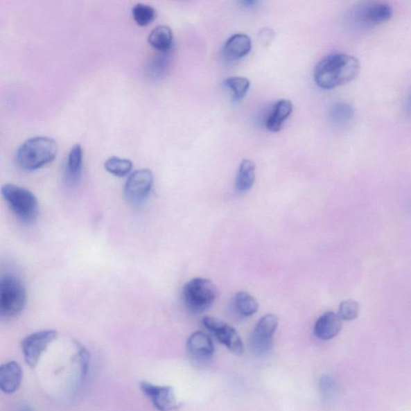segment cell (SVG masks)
<instances>
[{
	"label": "cell",
	"mask_w": 411,
	"mask_h": 411,
	"mask_svg": "<svg viewBox=\"0 0 411 411\" xmlns=\"http://www.w3.org/2000/svg\"><path fill=\"white\" fill-rule=\"evenodd\" d=\"M16 411H33V410L31 408L28 407V405H22V407H20Z\"/></svg>",
	"instance_id": "obj_28"
},
{
	"label": "cell",
	"mask_w": 411,
	"mask_h": 411,
	"mask_svg": "<svg viewBox=\"0 0 411 411\" xmlns=\"http://www.w3.org/2000/svg\"><path fill=\"white\" fill-rule=\"evenodd\" d=\"M83 150L80 144H75L71 148L67 161V177L71 182H77L82 171Z\"/></svg>",
	"instance_id": "obj_21"
},
{
	"label": "cell",
	"mask_w": 411,
	"mask_h": 411,
	"mask_svg": "<svg viewBox=\"0 0 411 411\" xmlns=\"http://www.w3.org/2000/svg\"><path fill=\"white\" fill-rule=\"evenodd\" d=\"M184 301L191 311L202 313L209 308L219 297V291L210 280L195 278L187 282L182 290Z\"/></svg>",
	"instance_id": "obj_6"
},
{
	"label": "cell",
	"mask_w": 411,
	"mask_h": 411,
	"mask_svg": "<svg viewBox=\"0 0 411 411\" xmlns=\"http://www.w3.org/2000/svg\"><path fill=\"white\" fill-rule=\"evenodd\" d=\"M359 304L353 300L344 301L340 304L338 316L342 321H353L358 316Z\"/></svg>",
	"instance_id": "obj_25"
},
{
	"label": "cell",
	"mask_w": 411,
	"mask_h": 411,
	"mask_svg": "<svg viewBox=\"0 0 411 411\" xmlns=\"http://www.w3.org/2000/svg\"><path fill=\"white\" fill-rule=\"evenodd\" d=\"M342 320L338 314L333 312H327L317 319L314 326V333L319 339L329 341L341 332L342 329Z\"/></svg>",
	"instance_id": "obj_12"
},
{
	"label": "cell",
	"mask_w": 411,
	"mask_h": 411,
	"mask_svg": "<svg viewBox=\"0 0 411 411\" xmlns=\"http://www.w3.org/2000/svg\"><path fill=\"white\" fill-rule=\"evenodd\" d=\"M105 168L110 174L118 177H125L133 169V162L130 159H121L119 157H110L105 162Z\"/></svg>",
	"instance_id": "obj_22"
},
{
	"label": "cell",
	"mask_w": 411,
	"mask_h": 411,
	"mask_svg": "<svg viewBox=\"0 0 411 411\" xmlns=\"http://www.w3.org/2000/svg\"><path fill=\"white\" fill-rule=\"evenodd\" d=\"M256 180V164L252 160L245 159L241 162L236 180V189L240 193L252 189Z\"/></svg>",
	"instance_id": "obj_18"
},
{
	"label": "cell",
	"mask_w": 411,
	"mask_h": 411,
	"mask_svg": "<svg viewBox=\"0 0 411 411\" xmlns=\"http://www.w3.org/2000/svg\"><path fill=\"white\" fill-rule=\"evenodd\" d=\"M227 88L231 89L234 101H240L246 96L250 89V80L245 78L234 77L225 81Z\"/></svg>",
	"instance_id": "obj_23"
},
{
	"label": "cell",
	"mask_w": 411,
	"mask_h": 411,
	"mask_svg": "<svg viewBox=\"0 0 411 411\" xmlns=\"http://www.w3.org/2000/svg\"><path fill=\"white\" fill-rule=\"evenodd\" d=\"M140 387L159 411H173L180 407L174 390L170 387L143 382L140 383Z\"/></svg>",
	"instance_id": "obj_11"
},
{
	"label": "cell",
	"mask_w": 411,
	"mask_h": 411,
	"mask_svg": "<svg viewBox=\"0 0 411 411\" xmlns=\"http://www.w3.org/2000/svg\"><path fill=\"white\" fill-rule=\"evenodd\" d=\"M58 151V146L53 139L47 136L33 137L19 147L17 161L25 170H35L52 161Z\"/></svg>",
	"instance_id": "obj_2"
},
{
	"label": "cell",
	"mask_w": 411,
	"mask_h": 411,
	"mask_svg": "<svg viewBox=\"0 0 411 411\" xmlns=\"http://www.w3.org/2000/svg\"><path fill=\"white\" fill-rule=\"evenodd\" d=\"M27 304V291L21 281L12 275L0 281V315L14 317L21 313Z\"/></svg>",
	"instance_id": "obj_4"
},
{
	"label": "cell",
	"mask_w": 411,
	"mask_h": 411,
	"mask_svg": "<svg viewBox=\"0 0 411 411\" xmlns=\"http://www.w3.org/2000/svg\"><path fill=\"white\" fill-rule=\"evenodd\" d=\"M77 347H78V354L80 362L81 378L84 379L87 376L89 372L90 354L88 350L83 346H81L79 343H77Z\"/></svg>",
	"instance_id": "obj_26"
},
{
	"label": "cell",
	"mask_w": 411,
	"mask_h": 411,
	"mask_svg": "<svg viewBox=\"0 0 411 411\" xmlns=\"http://www.w3.org/2000/svg\"><path fill=\"white\" fill-rule=\"evenodd\" d=\"M133 17L140 26L150 24L156 17V10L151 5L138 3L132 9Z\"/></svg>",
	"instance_id": "obj_24"
},
{
	"label": "cell",
	"mask_w": 411,
	"mask_h": 411,
	"mask_svg": "<svg viewBox=\"0 0 411 411\" xmlns=\"http://www.w3.org/2000/svg\"><path fill=\"white\" fill-rule=\"evenodd\" d=\"M405 111L410 115H411V92L410 93L407 101H405Z\"/></svg>",
	"instance_id": "obj_27"
},
{
	"label": "cell",
	"mask_w": 411,
	"mask_h": 411,
	"mask_svg": "<svg viewBox=\"0 0 411 411\" xmlns=\"http://www.w3.org/2000/svg\"><path fill=\"white\" fill-rule=\"evenodd\" d=\"M232 306L235 312L243 317H252L259 309L256 299L246 292H238L232 298Z\"/></svg>",
	"instance_id": "obj_19"
},
{
	"label": "cell",
	"mask_w": 411,
	"mask_h": 411,
	"mask_svg": "<svg viewBox=\"0 0 411 411\" xmlns=\"http://www.w3.org/2000/svg\"><path fill=\"white\" fill-rule=\"evenodd\" d=\"M278 324V317L272 313L261 318L251 335L250 343L253 352L263 354L270 350Z\"/></svg>",
	"instance_id": "obj_9"
},
{
	"label": "cell",
	"mask_w": 411,
	"mask_h": 411,
	"mask_svg": "<svg viewBox=\"0 0 411 411\" xmlns=\"http://www.w3.org/2000/svg\"><path fill=\"white\" fill-rule=\"evenodd\" d=\"M202 322L207 331L214 334L218 341L225 344L231 352L236 355H241L245 352V344L235 328L219 319L211 317H204Z\"/></svg>",
	"instance_id": "obj_8"
},
{
	"label": "cell",
	"mask_w": 411,
	"mask_h": 411,
	"mask_svg": "<svg viewBox=\"0 0 411 411\" xmlns=\"http://www.w3.org/2000/svg\"><path fill=\"white\" fill-rule=\"evenodd\" d=\"M57 337L58 333L54 329H45L25 338L21 343L25 362L31 368L37 367L43 353Z\"/></svg>",
	"instance_id": "obj_7"
},
{
	"label": "cell",
	"mask_w": 411,
	"mask_h": 411,
	"mask_svg": "<svg viewBox=\"0 0 411 411\" xmlns=\"http://www.w3.org/2000/svg\"><path fill=\"white\" fill-rule=\"evenodd\" d=\"M392 16L393 10L387 3L363 2L350 10L348 19L353 28L368 30L388 21Z\"/></svg>",
	"instance_id": "obj_5"
},
{
	"label": "cell",
	"mask_w": 411,
	"mask_h": 411,
	"mask_svg": "<svg viewBox=\"0 0 411 411\" xmlns=\"http://www.w3.org/2000/svg\"><path fill=\"white\" fill-rule=\"evenodd\" d=\"M23 369L17 362H9L0 367V389L5 394H13L20 387Z\"/></svg>",
	"instance_id": "obj_13"
},
{
	"label": "cell",
	"mask_w": 411,
	"mask_h": 411,
	"mask_svg": "<svg viewBox=\"0 0 411 411\" xmlns=\"http://www.w3.org/2000/svg\"><path fill=\"white\" fill-rule=\"evenodd\" d=\"M1 194L10 209L20 221L31 223L37 219L38 200L32 191L22 186L7 184L2 186Z\"/></svg>",
	"instance_id": "obj_3"
},
{
	"label": "cell",
	"mask_w": 411,
	"mask_h": 411,
	"mask_svg": "<svg viewBox=\"0 0 411 411\" xmlns=\"http://www.w3.org/2000/svg\"><path fill=\"white\" fill-rule=\"evenodd\" d=\"M153 173L149 169H140L132 173L125 185V195L129 202L139 204L149 195L153 186Z\"/></svg>",
	"instance_id": "obj_10"
},
{
	"label": "cell",
	"mask_w": 411,
	"mask_h": 411,
	"mask_svg": "<svg viewBox=\"0 0 411 411\" xmlns=\"http://www.w3.org/2000/svg\"><path fill=\"white\" fill-rule=\"evenodd\" d=\"M293 105L290 100H279L266 120L267 129L273 133L280 131L285 121L291 115Z\"/></svg>",
	"instance_id": "obj_16"
},
{
	"label": "cell",
	"mask_w": 411,
	"mask_h": 411,
	"mask_svg": "<svg viewBox=\"0 0 411 411\" xmlns=\"http://www.w3.org/2000/svg\"><path fill=\"white\" fill-rule=\"evenodd\" d=\"M186 347L189 353L198 358H210L215 353V346L211 338L201 331L191 335L187 340Z\"/></svg>",
	"instance_id": "obj_14"
},
{
	"label": "cell",
	"mask_w": 411,
	"mask_h": 411,
	"mask_svg": "<svg viewBox=\"0 0 411 411\" xmlns=\"http://www.w3.org/2000/svg\"><path fill=\"white\" fill-rule=\"evenodd\" d=\"M354 110L347 103H338L329 110V118L331 123L338 128L347 127L353 119Z\"/></svg>",
	"instance_id": "obj_20"
},
{
	"label": "cell",
	"mask_w": 411,
	"mask_h": 411,
	"mask_svg": "<svg viewBox=\"0 0 411 411\" xmlns=\"http://www.w3.org/2000/svg\"><path fill=\"white\" fill-rule=\"evenodd\" d=\"M148 42L152 47L161 53L168 52L173 43V32L167 25H159L151 30Z\"/></svg>",
	"instance_id": "obj_17"
},
{
	"label": "cell",
	"mask_w": 411,
	"mask_h": 411,
	"mask_svg": "<svg viewBox=\"0 0 411 411\" xmlns=\"http://www.w3.org/2000/svg\"><path fill=\"white\" fill-rule=\"evenodd\" d=\"M360 62L356 58L344 53L328 55L314 69V80L324 89H332L346 85L356 78Z\"/></svg>",
	"instance_id": "obj_1"
},
{
	"label": "cell",
	"mask_w": 411,
	"mask_h": 411,
	"mask_svg": "<svg viewBox=\"0 0 411 411\" xmlns=\"http://www.w3.org/2000/svg\"><path fill=\"white\" fill-rule=\"evenodd\" d=\"M252 40L247 35L236 34L227 40L223 48V54L230 60L245 58L250 53Z\"/></svg>",
	"instance_id": "obj_15"
}]
</instances>
